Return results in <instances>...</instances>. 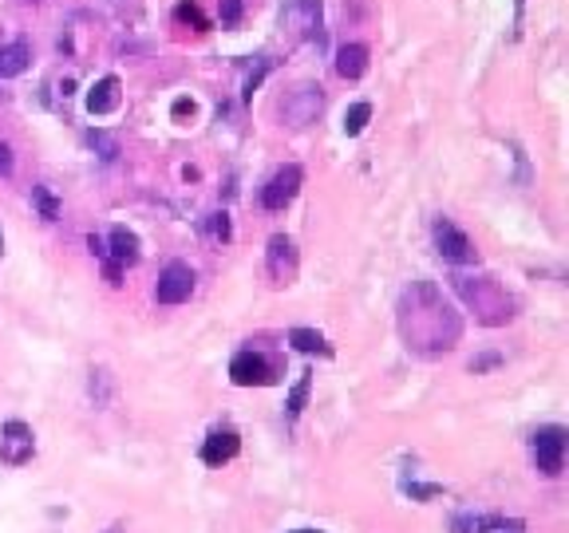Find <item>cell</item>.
I'll return each mask as SVG.
<instances>
[{"label":"cell","instance_id":"5bb4252c","mask_svg":"<svg viewBox=\"0 0 569 533\" xmlns=\"http://www.w3.org/2000/svg\"><path fill=\"white\" fill-rule=\"evenodd\" d=\"M28 59H32L28 40H12V44H0V80L24 75V72H28Z\"/></svg>","mask_w":569,"mask_h":533},{"label":"cell","instance_id":"4316f807","mask_svg":"<svg viewBox=\"0 0 569 533\" xmlns=\"http://www.w3.org/2000/svg\"><path fill=\"white\" fill-rule=\"evenodd\" d=\"M12 166H16L12 147H8V142H0V174H12Z\"/></svg>","mask_w":569,"mask_h":533},{"label":"cell","instance_id":"30bf717a","mask_svg":"<svg viewBox=\"0 0 569 533\" xmlns=\"http://www.w3.org/2000/svg\"><path fill=\"white\" fill-rule=\"evenodd\" d=\"M301 182H304L301 166H281V171H277V174L265 182V190H261V206H265V209H285L288 202L296 198Z\"/></svg>","mask_w":569,"mask_h":533},{"label":"cell","instance_id":"7402d4cb","mask_svg":"<svg viewBox=\"0 0 569 533\" xmlns=\"http://www.w3.org/2000/svg\"><path fill=\"white\" fill-rule=\"evenodd\" d=\"M309 387H312V376L304 371V376L296 379V387L288 392V415H301L304 411V403H309Z\"/></svg>","mask_w":569,"mask_h":533},{"label":"cell","instance_id":"4dcf8cb0","mask_svg":"<svg viewBox=\"0 0 569 533\" xmlns=\"http://www.w3.org/2000/svg\"><path fill=\"white\" fill-rule=\"evenodd\" d=\"M104 533H127V526H123V522H115V526H111V529H104Z\"/></svg>","mask_w":569,"mask_h":533},{"label":"cell","instance_id":"f1b7e54d","mask_svg":"<svg viewBox=\"0 0 569 533\" xmlns=\"http://www.w3.org/2000/svg\"><path fill=\"white\" fill-rule=\"evenodd\" d=\"M498 363V355H479V360H471V371L479 376V371H487V368H495Z\"/></svg>","mask_w":569,"mask_h":533},{"label":"cell","instance_id":"44dd1931","mask_svg":"<svg viewBox=\"0 0 569 533\" xmlns=\"http://www.w3.org/2000/svg\"><path fill=\"white\" fill-rule=\"evenodd\" d=\"M174 20L178 24H194V28H210V20L202 16V8L194 4V0H182V4L174 8Z\"/></svg>","mask_w":569,"mask_h":533},{"label":"cell","instance_id":"d4e9b609","mask_svg":"<svg viewBox=\"0 0 569 533\" xmlns=\"http://www.w3.org/2000/svg\"><path fill=\"white\" fill-rule=\"evenodd\" d=\"M237 20H242V0H222V24L234 28Z\"/></svg>","mask_w":569,"mask_h":533},{"label":"cell","instance_id":"6da1fadb","mask_svg":"<svg viewBox=\"0 0 569 533\" xmlns=\"http://www.w3.org/2000/svg\"><path fill=\"white\" fill-rule=\"evenodd\" d=\"M399 336L411 352L439 355L458 344L463 320L431 281H411V289L399 296Z\"/></svg>","mask_w":569,"mask_h":533},{"label":"cell","instance_id":"2e32d148","mask_svg":"<svg viewBox=\"0 0 569 533\" xmlns=\"http://www.w3.org/2000/svg\"><path fill=\"white\" fill-rule=\"evenodd\" d=\"M364 72H368V48L344 44L341 52H336V75H341V80H360Z\"/></svg>","mask_w":569,"mask_h":533},{"label":"cell","instance_id":"1f68e13d","mask_svg":"<svg viewBox=\"0 0 569 533\" xmlns=\"http://www.w3.org/2000/svg\"><path fill=\"white\" fill-rule=\"evenodd\" d=\"M296 533H320V529H296Z\"/></svg>","mask_w":569,"mask_h":533},{"label":"cell","instance_id":"ba28073f","mask_svg":"<svg viewBox=\"0 0 569 533\" xmlns=\"http://www.w3.org/2000/svg\"><path fill=\"white\" fill-rule=\"evenodd\" d=\"M190 293H194V269L182 265V261H171L155 285L158 304H182V301H190Z\"/></svg>","mask_w":569,"mask_h":533},{"label":"cell","instance_id":"4fadbf2b","mask_svg":"<svg viewBox=\"0 0 569 533\" xmlns=\"http://www.w3.org/2000/svg\"><path fill=\"white\" fill-rule=\"evenodd\" d=\"M237 451H242V438H237L234 430H214V435L202 443V462H206V467H226Z\"/></svg>","mask_w":569,"mask_h":533},{"label":"cell","instance_id":"484cf974","mask_svg":"<svg viewBox=\"0 0 569 533\" xmlns=\"http://www.w3.org/2000/svg\"><path fill=\"white\" fill-rule=\"evenodd\" d=\"M210 233H214L218 241H229V217L226 214H210Z\"/></svg>","mask_w":569,"mask_h":533},{"label":"cell","instance_id":"603a6c76","mask_svg":"<svg viewBox=\"0 0 569 533\" xmlns=\"http://www.w3.org/2000/svg\"><path fill=\"white\" fill-rule=\"evenodd\" d=\"M88 142H91V150H99V158H104V163H115L119 147H115V139H111V134H104V131H91V134H88Z\"/></svg>","mask_w":569,"mask_h":533},{"label":"cell","instance_id":"277c9868","mask_svg":"<svg viewBox=\"0 0 569 533\" xmlns=\"http://www.w3.org/2000/svg\"><path fill=\"white\" fill-rule=\"evenodd\" d=\"M320 107H325L320 83H301L296 91H288V99L281 103V115H285L288 126H309V123H317Z\"/></svg>","mask_w":569,"mask_h":533},{"label":"cell","instance_id":"7a4b0ae2","mask_svg":"<svg viewBox=\"0 0 569 533\" xmlns=\"http://www.w3.org/2000/svg\"><path fill=\"white\" fill-rule=\"evenodd\" d=\"M451 285H455V293L463 296L466 308H471L482 324L498 328V324H506V320L514 316V296L506 293L495 277H466V273H458Z\"/></svg>","mask_w":569,"mask_h":533},{"label":"cell","instance_id":"7c38bea8","mask_svg":"<svg viewBox=\"0 0 569 533\" xmlns=\"http://www.w3.org/2000/svg\"><path fill=\"white\" fill-rule=\"evenodd\" d=\"M269 277L277 285H288L296 277V245L285 233L269 237Z\"/></svg>","mask_w":569,"mask_h":533},{"label":"cell","instance_id":"8fae6325","mask_svg":"<svg viewBox=\"0 0 569 533\" xmlns=\"http://www.w3.org/2000/svg\"><path fill=\"white\" fill-rule=\"evenodd\" d=\"M506 529H522L518 518H503V514H455L451 533H506Z\"/></svg>","mask_w":569,"mask_h":533},{"label":"cell","instance_id":"52a82bcc","mask_svg":"<svg viewBox=\"0 0 569 533\" xmlns=\"http://www.w3.org/2000/svg\"><path fill=\"white\" fill-rule=\"evenodd\" d=\"M229 379L237 387H265L273 384V363L261 352H237L234 363H229Z\"/></svg>","mask_w":569,"mask_h":533},{"label":"cell","instance_id":"5b68a950","mask_svg":"<svg viewBox=\"0 0 569 533\" xmlns=\"http://www.w3.org/2000/svg\"><path fill=\"white\" fill-rule=\"evenodd\" d=\"M565 427H542L534 430V462H538V470L546 474V478H554V474H562V462H565Z\"/></svg>","mask_w":569,"mask_h":533},{"label":"cell","instance_id":"d6a6232c","mask_svg":"<svg viewBox=\"0 0 569 533\" xmlns=\"http://www.w3.org/2000/svg\"><path fill=\"white\" fill-rule=\"evenodd\" d=\"M0 249H4V237H0Z\"/></svg>","mask_w":569,"mask_h":533},{"label":"cell","instance_id":"cb8c5ba5","mask_svg":"<svg viewBox=\"0 0 569 533\" xmlns=\"http://www.w3.org/2000/svg\"><path fill=\"white\" fill-rule=\"evenodd\" d=\"M91 400H96V407H107V371H91Z\"/></svg>","mask_w":569,"mask_h":533},{"label":"cell","instance_id":"83f0119b","mask_svg":"<svg viewBox=\"0 0 569 533\" xmlns=\"http://www.w3.org/2000/svg\"><path fill=\"white\" fill-rule=\"evenodd\" d=\"M407 494H411V498H439L443 490H439V486H411V482H407Z\"/></svg>","mask_w":569,"mask_h":533},{"label":"cell","instance_id":"8992f818","mask_svg":"<svg viewBox=\"0 0 569 533\" xmlns=\"http://www.w3.org/2000/svg\"><path fill=\"white\" fill-rule=\"evenodd\" d=\"M281 28L296 40H320V0H288L281 8Z\"/></svg>","mask_w":569,"mask_h":533},{"label":"cell","instance_id":"ac0fdd59","mask_svg":"<svg viewBox=\"0 0 569 533\" xmlns=\"http://www.w3.org/2000/svg\"><path fill=\"white\" fill-rule=\"evenodd\" d=\"M288 344H293L296 352H320V355H333V348H328L325 344V336L320 332H312V328H293V332H288Z\"/></svg>","mask_w":569,"mask_h":533},{"label":"cell","instance_id":"f546056e","mask_svg":"<svg viewBox=\"0 0 569 533\" xmlns=\"http://www.w3.org/2000/svg\"><path fill=\"white\" fill-rule=\"evenodd\" d=\"M186 115H194V99H178L174 103V118H186Z\"/></svg>","mask_w":569,"mask_h":533},{"label":"cell","instance_id":"9a60e30c","mask_svg":"<svg viewBox=\"0 0 569 533\" xmlns=\"http://www.w3.org/2000/svg\"><path fill=\"white\" fill-rule=\"evenodd\" d=\"M115 107H119V80L115 75H104V80L91 83V91H88V111L107 115V111H115Z\"/></svg>","mask_w":569,"mask_h":533},{"label":"cell","instance_id":"d6986e66","mask_svg":"<svg viewBox=\"0 0 569 533\" xmlns=\"http://www.w3.org/2000/svg\"><path fill=\"white\" fill-rule=\"evenodd\" d=\"M32 202H36V209H40L44 222H56L59 217V202H56V194L48 190V186H32Z\"/></svg>","mask_w":569,"mask_h":533},{"label":"cell","instance_id":"e0dca14e","mask_svg":"<svg viewBox=\"0 0 569 533\" xmlns=\"http://www.w3.org/2000/svg\"><path fill=\"white\" fill-rule=\"evenodd\" d=\"M111 265L119 269H127V265H135L139 261V237H135L131 230H123V225H115L111 230Z\"/></svg>","mask_w":569,"mask_h":533},{"label":"cell","instance_id":"ffe728a7","mask_svg":"<svg viewBox=\"0 0 569 533\" xmlns=\"http://www.w3.org/2000/svg\"><path fill=\"white\" fill-rule=\"evenodd\" d=\"M372 118V103H352L344 111V134H360Z\"/></svg>","mask_w":569,"mask_h":533},{"label":"cell","instance_id":"3957f363","mask_svg":"<svg viewBox=\"0 0 569 533\" xmlns=\"http://www.w3.org/2000/svg\"><path fill=\"white\" fill-rule=\"evenodd\" d=\"M431 233H435V249H439V257H443V261H451V265H474V261H479L474 241L458 230L451 217H435Z\"/></svg>","mask_w":569,"mask_h":533},{"label":"cell","instance_id":"9c48e42d","mask_svg":"<svg viewBox=\"0 0 569 533\" xmlns=\"http://www.w3.org/2000/svg\"><path fill=\"white\" fill-rule=\"evenodd\" d=\"M32 451H36V443H32V427L20 419H8L4 427H0V459L12 462V467H20V462L32 459Z\"/></svg>","mask_w":569,"mask_h":533}]
</instances>
